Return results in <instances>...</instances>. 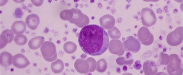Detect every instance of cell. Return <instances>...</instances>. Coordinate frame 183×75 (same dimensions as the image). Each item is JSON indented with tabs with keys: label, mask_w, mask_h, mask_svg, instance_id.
<instances>
[{
	"label": "cell",
	"mask_w": 183,
	"mask_h": 75,
	"mask_svg": "<svg viewBox=\"0 0 183 75\" xmlns=\"http://www.w3.org/2000/svg\"><path fill=\"white\" fill-rule=\"evenodd\" d=\"M125 49L128 51L136 53L141 48V44L139 41L132 36L127 37L124 42Z\"/></svg>",
	"instance_id": "7"
},
{
	"label": "cell",
	"mask_w": 183,
	"mask_h": 75,
	"mask_svg": "<svg viewBox=\"0 0 183 75\" xmlns=\"http://www.w3.org/2000/svg\"><path fill=\"white\" fill-rule=\"evenodd\" d=\"M26 29V23L22 21L14 22L11 26L12 31L15 34L20 35L24 33Z\"/></svg>",
	"instance_id": "11"
},
{
	"label": "cell",
	"mask_w": 183,
	"mask_h": 75,
	"mask_svg": "<svg viewBox=\"0 0 183 75\" xmlns=\"http://www.w3.org/2000/svg\"><path fill=\"white\" fill-rule=\"evenodd\" d=\"M14 41L17 45L23 46L26 44L27 42V39L24 35H17L15 36Z\"/></svg>",
	"instance_id": "15"
},
{
	"label": "cell",
	"mask_w": 183,
	"mask_h": 75,
	"mask_svg": "<svg viewBox=\"0 0 183 75\" xmlns=\"http://www.w3.org/2000/svg\"><path fill=\"white\" fill-rule=\"evenodd\" d=\"M4 34L9 40V43L12 42L14 38L13 32L11 30L8 29L4 30L2 33Z\"/></svg>",
	"instance_id": "17"
},
{
	"label": "cell",
	"mask_w": 183,
	"mask_h": 75,
	"mask_svg": "<svg viewBox=\"0 0 183 75\" xmlns=\"http://www.w3.org/2000/svg\"><path fill=\"white\" fill-rule=\"evenodd\" d=\"M143 70L146 75H154L157 72L158 68L153 61L148 60L144 62Z\"/></svg>",
	"instance_id": "9"
},
{
	"label": "cell",
	"mask_w": 183,
	"mask_h": 75,
	"mask_svg": "<svg viewBox=\"0 0 183 75\" xmlns=\"http://www.w3.org/2000/svg\"><path fill=\"white\" fill-rule=\"evenodd\" d=\"M31 1L33 4L37 7H39L43 4V0H31Z\"/></svg>",
	"instance_id": "20"
},
{
	"label": "cell",
	"mask_w": 183,
	"mask_h": 75,
	"mask_svg": "<svg viewBox=\"0 0 183 75\" xmlns=\"http://www.w3.org/2000/svg\"><path fill=\"white\" fill-rule=\"evenodd\" d=\"M183 30L182 26L179 27L170 33L167 37L168 44L171 46H176L180 44L183 40Z\"/></svg>",
	"instance_id": "5"
},
{
	"label": "cell",
	"mask_w": 183,
	"mask_h": 75,
	"mask_svg": "<svg viewBox=\"0 0 183 75\" xmlns=\"http://www.w3.org/2000/svg\"><path fill=\"white\" fill-rule=\"evenodd\" d=\"M41 51L42 56L46 61L52 62L57 58L56 46L52 42L46 41L41 46Z\"/></svg>",
	"instance_id": "2"
},
{
	"label": "cell",
	"mask_w": 183,
	"mask_h": 75,
	"mask_svg": "<svg viewBox=\"0 0 183 75\" xmlns=\"http://www.w3.org/2000/svg\"><path fill=\"white\" fill-rule=\"evenodd\" d=\"M45 41V38L41 36H37L30 39L28 42V46L32 49L39 48Z\"/></svg>",
	"instance_id": "13"
},
{
	"label": "cell",
	"mask_w": 183,
	"mask_h": 75,
	"mask_svg": "<svg viewBox=\"0 0 183 75\" xmlns=\"http://www.w3.org/2000/svg\"><path fill=\"white\" fill-rule=\"evenodd\" d=\"M78 42L84 52L96 56L102 54L107 50L109 41L108 34L103 28L92 24L85 26L81 30Z\"/></svg>",
	"instance_id": "1"
},
{
	"label": "cell",
	"mask_w": 183,
	"mask_h": 75,
	"mask_svg": "<svg viewBox=\"0 0 183 75\" xmlns=\"http://www.w3.org/2000/svg\"><path fill=\"white\" fill-rule=\"evenodd\" d=\"M140 16L143 26L149 27L156 24V17L152 9L147 7L143 8L141 11Z\"/></svg>",
	"instance_id": "4"
},
{
	"label": "cell",
	"mask_w": 183,
	"mask_h": 75,
	"mask_svg": "<svg viewBox=\"0 0 183 75\" xmlns=\"http://www.w3.org/2000/svg\"><path fill=\"white\" fill-rule=\"evenodd\" d=\"M134 61V59H131L129 60H125L123 57H120L119 58L118 63L120 65H123L124 64L131 65L132 64Z\"/></svg>",
	"instance_id": "19"
},
{
	"label": "cell",
	"mask_w": 183,
	"mask_h": 75,
	"mask_svg": "<svg viewBox=\"0 0 183 75\" xmlns=\"http://www.w3.org/2000/svg\"><path fill=\"white\" fill-rule=\"evenodd\" d=\"M138 62H137V63H136V62L135 63V65H134V66H135V67H134V68L136 69H138H138H141V65L140 62L138 61Z\"/></svg>",
	"instance_id": "21"
},
{
	"label": "cell",
	"mask_w": 183,
	"mask_h": 75,
	"mask_svg": "<svg viewBox=\"0 0 183 75\" xmlns=\"http://www.w3.org/2000/svg\"><path fill=\"white\" fill-rule=\"evenodd\" d=\"M0 49L4 47L9 43V40L6 36L2 33L0 35Z\"/></svg>",
	"instance_id": "18"
},
{
	"label": "cell",
	"mask_w": 183,
	"mask_h": 75,
	"mask_svg": "<svg viewBox=\"0 0 183 75\" xmlns=\"http://www.w3.org/2000/svg\"><path fill=\"white\" fill-rule=\"evenodd\" d=\"M12 55L10 53L4 52L0 54V63L2 66L7 67L11 65L12 63Z\"/></svg>",
	"instance_id": "12"
},
{
	"label": "cell",
	"mask_w": 183,
	"mask_h": 75,
	"mask_svg": "<svg viewBox=\"0 0 183 75\" xmlns=\"http://www.w3.org/2000/svg\"><path fill=\"white\" fill-rule=\"evenodd\" d=\"M30 62L27 58L21 53L14 55L13 59V64L16 67L19 68H25L30 64Z\"/></svg>",
	"instance_id": "8"
},
{
	"label": "cell",
	"mask_w": 183,
	"mask_h": 75,
	"mask_svg": "<svg viewBox=\"0 0 183 75\" xmlns=\"http://www.w3.org/2000/svg\"><path fill=\"white\" fill-rule=\"evenodd\" d=\"M169 62L167 66V72L171 75H181L183 70L181 67V61L178 55H170Z\"/></svg>",
	"instance_id": "3"
},
{
	"label": "cell",
	"mask_w": 183,
	"mask_h": 75,
	"mask_svg": "<svg viewBox=\"0 0 183 75\" xmlns=\"http://www.w3.org/2000/svg\"><path fill=\"white\" fill-rule=\"evenodd\" d=\"M137 37L139 40L142 44L149 46L152 43L154 37L149 29L146 27L142 26L138 30Z\"/></svg>",
	"instance_id": "6"
},
{
	"label": "cell",
	"mask_w": 183,
	"mask_h": 75,
	"mask_svg": "<svg viewBox=\"0 0 183 75\" xmlns=\"http://www.w3.org/2000/svg\"><path fill=\"white\" fill-rule=\"evenodd\" d=\"M40 22L39 16L36 14L29 15L27 17L25 22L28 27L31 30H35L38 26Z\"/></svg>",
	"instance_id": "10"
},
{
	"label": "cell",
	"mask_w": 183,
	"mask_h": 75,
	"mask_svg": "<svg viewBox=\"0 0 183 75\" xmlns=\"http://www.w3.org/2000/svg\"><path fill=\"white\" fill-rule=\"evenodd\" d=\"M160 62L162 65H167L169 62L170 56L168 54L161 52L160 56Z\"/></svg>",
	"instance_id": "16"
},
{
	"label": "cell",
	"mask_w": 183,
	"mask_h": 75,
	"mask_svg": "<svg viewBox=\"0 0 183 75\" xmlns=\"http://www.w3.org/2000/svg\"><path fill=\"white\" fill-rule=\"evenodd\" d=\"M51 68L54 73H60L62 71L64 68L63 62L61 60L58 59L51 63Z\"/></svg>",
	"instance_id": "14"
}]
</instances>
